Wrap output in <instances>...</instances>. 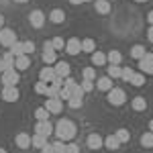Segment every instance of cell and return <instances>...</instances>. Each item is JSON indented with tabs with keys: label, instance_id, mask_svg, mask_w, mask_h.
<instances>
[{
	"label": "cell",
	"instance_id": "c3c4849f",
	"mask_svg": "<svg viewBox=\"0 0 153 153\" xmlns=\"http://www.w3.org/2000/svg\"><path fill=\"white\" fill-rule=\"evenodd\" d=\"M71 4H74V6H78V4H82V0H70Z\"/></svg>",
	"mask_w": 153,
	"mask_h": 153
},
{
	"label": "cell",
	"instance_id": "83f0119b",
	"mask_svg": "<svg viewBox=\"0 0 153 153\" xmlns=\"http://www.w3.org/2000/svg\"><path fill=\"white\" fill-rule=\"evenodd\" d=\"M129 84L135 86V88H141L143 84H145V74H141V71H139V74H133V78L129 80Z\"/></svg>",
	"mask_w": 153,
	"mask_h": 153
},
{
	"label": "cell",
	"instance_id": "277c9868",
	"mask_svg": "<svg viewBox=\"0 0 153 153\" xmlns=\"http://www.w3.org/2000/svg\"><path fill=\"white\" fill-rule=\"evenodd\" d=\"M139 71L145 74V76H153V53H145L141 59H139Z\"/></svg>",
	"mask_w": 153,
	"mask_h": 153
},
{
	"label": "cell",
	"instance_id": "f5cc1de1",
	"mask_svg": "<svg viewBox=\"0 0 153 153\" xmlns=\"http://www.w3.org/2000/svg\"><path fill=\"white\" fill-rule=\"evenodd\" d=\"M0 153H6V149H2V147H0Z\"/></svg>",
	"mask_w": 153,
	"mask_h": 153
},
{
	"label": "cell",
	"instance_id": "ffe728a7",
	"mask_svg": "<svg viewBox=\"0 0 153 153\" xmlns=\"http://www.w3.org/2000/svg\"><path fill=\"white\" fill-rule=\"evenodd\" d=\"M94 8L98 14H108L110 12V2L108 0H94Z\"/></svg>",
	"mask_w": 153,
	"mask_h": 153
},
{
	"label": "cell",
	"instance_id": "bcb514c9",
	"mask_svg": "<svg viewBox=\"0 0 153 153\" xmlns=\"http://www.w3.org/2000/svg\"><path fill=\"white\" fill-rule=\"evenodd\" d=\"M147 21H149V25H153V10L147 14Z\"/></svg>",
	"mask_w": 153,
	"mask_h": 153
},
{
	"label": "cell",
	"instance_id": "8d00e7d4",
	"mask_svg": "<svg viewBox=\"0 0 153 153\" xmlns=\"http://www.w3.org/2000/svg\"><path fill=\"white\" fill-rule=\"evenodd\" d=\"M23 51H25V55L35 53V43L33 41H23Z\"/></svg>",
	"mask_w": 153,
	"mask_h": 153
},
{
	"label": "cell",
	"instance_id": "8992f818",
	"mask_svg": "<svg viewBox=\"0 0 153 153\" xmlns=\"http://www.w3.org/2000/svg\"><path fill=\"white\" fill-rule=\"evenodd\" d=\"M65 53L68 55H78V53H82V39H78V37H71L65 41Z\"/></svg>",
	"mask_w": 153,
	"mask_h": 153
},
{
	"label": "cell",
	"instance_id": "2e32d148",
	"mask_svg": "<svg viewBox=\"0 0 153 153\" xmlns=\"http://www.w3.org/2000/svg\"><path fill=\"white\" fill-rule=\"evenodd\" d=\"M29 65H31V57L29 55H19V57H14V68L19 71H25V70H29Z\"/></svg>",
	"mask_w": 153,
	"mask_h": 153
},
{
	"label": "cell",
	"instance_id": "d6a6232c",
	"mask_svg": "<svg viewBox=\"0 0 153 153\" xmlns=\"http://www.w3.org/2000/svg\"><path fill=\"white\" fill-rule=\"evenodd\" d=\"M120 71H123L120 65H108V78L117 80V78H120Z\"/></svg>",
	"mask_w": 153,
	"mask_h": 153
},
{
	"label": "cell",
	"instance_id": "4fadbf2b",
	"mask_svg": "<svg viewBox=\"0 0 153 153\" xmlns=\"http://www.w3.org/2000/svg\"><path fill=\"white\" fill-rule=\"evenodd\" d=\"M53 70H55V74H57V78H68L70 76V63L68 61H55L53 63Z\"/></svg>",
	"mask_w": 153,
	"mask_h": 153
},
{
	"label": "cell",
	"instance_id": "d4e9b609",
	"mask_svg": "<svg viewBox=\"0 0 153 153\" xmlns=\"http://www.w3.org/2000/svg\"><path fill=\"white\" fill-rule=\"evenodd\" d=\"M145 53H147V49L143 47V45H133V47H131V57L137 59V61H139V59H141Z\"/></svg>",
	"mask_w": 153,
	"mask_h": 153
},
{
	"label": "cell",
	"instance_id": "d590c367",
	"mask_svg": "<svg viewBox=\"0 0 153 153\" xmlns=\"http://www.w3.org/2000/svg\"><path fill=\"white\" fill-rule=\"evenodd\" d=\"M80 88H82V92L86 94V92H92V90H94L96 86H94V82H92V80H82Z\"/></svg>",
	"mask_w": 153,
	"mask_h": 153
},
{
	"label": "cell",
	"instance_id": "1f68e13d",
	"mask_svg": "<svg viewBox=\"0 0 153 153\" xmlns=\"http://www.w3.org/2000/svg\"><path fill=\"white\" fill-rule=\"evenodd\" d=\"M114 135H117V139H118L120 143H127V141L131 139V133H129L127 129H118V131H114Z\"/></svg>",
	"mask_w": 153,
	"mask_h": 153
},
{
	"label": "cell",
	"instance_id": "4dcf8cb0",
	"mask_svg": "<svg viewBox=\"0 0 153 153\" xmlns=\"http://www.w3.org/2000/svg\"><path fill=\"white\" fill-rule=\"evenodd\" d=\"M8 51H10L14 57H19V55H23V41H16V43H12L10 47H8Z\"/></svg>",
	"mask_w": 153,
	"mask_h": 153
},
{
	"label": "cell",
	"instance_id": "9f6ffc18",
	"mask_svg": "<svg viewBox=\"0 0 153 153\" xmlns=\"http://www.w3.org/2000/svg\"><path fill=\"white\" fill-rule=\"evenodd\" d=\"M151 53H153V51H151Z\"/></svg>",
	"mask_w": 153,
	"mask_h": 153
},
{
	"label": "cell",
	"instance_id": "b9f144b4",
	"mask_svg": "<svg viewBox=\"0 0 153 153\" xmlns=\"http://www.w3.org/2000/svg\"><path fill=\"white\" fill-rule=\"evenodd\" d=\"M53 149H55V153H65V141H55L53 143Z\"/></svg>",
	"mask_w": 153,
	"mask_h": 153
},
{
	"label": "cell",
	"instance_id": "e0dca14e",
	"mask_svg": "<svg viewBox=\"0 0 153 153\" xmlns=\"http://www.w3.org/2000/svg\"><path fill=\"white\" fill-rule=\"evenodd\" d=\"M94 86L98 88V90H102V92H108V90L114 86V82H112V78L102 76V78H98V82H94Z\"/></svg>",
	"mask_w": 153,
	"mask_h": 153
},
{
	"label": "cell",
	"instance_id": "9c48e42d",
	"mask_svg": "<svg viewBox=\"0 0 153 153\" xmlns=\"http://www.w3.org/2000/svg\"><path fill=\"white\" fill-rule=\"evenodd\" d=\"M45 108H47L51 114H59V112L63 110V100H61V98H47Z\"/></svg>",
	"mask_w": 153,
	"mask_h": 153
},
{
	"label": "cell",
	"instance_id": "d6986e66",
	"mask_svg": "<svg viewBox=\"0 0 153 153\" xmlns=\"http://www.w3.org/2000/svg\"><path fill=\"white\" fill-rule=\"evenodd\" d=\"M49 21L55 25H61L63 21H65V12L61 10V8H53V10L49 12Z\"/></svg>",
	"mask_w": 153,
	"mask_h": 153
},
{
	"label": "cell",
	"instance_id": "74e56055",
	"mask_svg": "<svg viewBox=\"0 0 153 153\" xmlns=\"http://www.w3.org/2000/svg\"><path fill=\"white\" fill-rule=\"evenodd\" d=\"M47 88H49L47 82H41V80H39V82L35 84V92L37 94H47Z\"/></svg>",
	"mask_w": 153,
	"mask_h": 153
},
{
	"label": "cell",
	"instance_id": "f35d334b",
	"mask_svg": "<svg viewBox=\"0 0 153 153\" xmlns=\"http://www.w3.org/2000/svg\"><path fill=\"white\" fill-rule=\"evenodd\" d=\"M51 45H53V49H55V51H57V49H63V47H65V41H63L61 37H53V39H51Z\"/></svg>",
	"mask_w": 153,
	"mask_h": 153
},
{
	"label": "cell",
	"instance_id": "7bdbcfd3",
	"mask_svg": "<svg viewBox=\"0 0 153 153\" xmlns=\"http://www.w3.org/2000/svg\"><path fill=\"white\" fill-rule=\"evenodd\" d=\"M70 96H71V92L65 88V86H61V90H59V98H61V100H68Z\"/></svg>",
	"mask_w": 153,
	"mask_h": 153
},
{
	"label": "cell",
	"instance_id": "7dc6e473",
	"mask_svg": "<svg viewBox=\"0 0 153 153\" xmlns=\"http://www.w3.org/2000/svg\"><path fill=\"white\" fill-rule=\"evenodd\" d=\"M4 70H6V68H4V61H2V55H0V74H2Z\"/></svg>",
	"mask_w": 153,
	"mask_h": 153
},
{
	"label": "cell",
	"instance_id": "484cf974",
	"mask_svg": "<svg viewBox=\"0 0 153 153\" xmlns=\"http://www.w3.org/2000/svg\"><path fill=\"white\" fill-rule=\"evenodd\" d=\"M108 61H106V55L102 51H94L92 53V65H106Z\"/></svg>",
	"mask_w": 153,
	"mask_h": 153
},
{
	"label": "cell",
	"instance_id": "f1b7e54d",
	"mask_svg": "<svg viewBox=\"0 0 153 153\" xmlns=\"http://www.w3.org/2000/svg\"><path fill=\"white\" fill-rule=\"evenodd\" d=\"M82 104H84V96H70L68 98V106L70 108H82Z\"/></svg>",
	"mask_w": 153,
	"mask_h": 153
},
{
	"label": "cell",
	"instance_id": "52a82bcc",
	"mask_svg": "<svg viewBox=\"0 0 153 153\" xmlns=\"http://www.w3.org/2000/svg\"><path fill=\"white\" fill-rule=\"evenodd\" d=\"M43 61H45V65H53L57 61V55H55V49L51 45V41H45V45H43Z\"/></svg>",
	"mask_w": 153,
	"mask_h": 153
},
{
	"label": "cell",
	"instance_id": "e575fe53",
	"mask_svg": "<svg viewBox=\"0 0 153 153\" xmlns=\"http://www.w3.org/2000/svg\"><path fill=\"white\" fill-rule=\"evenodd\" d=\"M82 76H84V80H92V82H94L96 80V70L94 68H84Z\"/></svg>",
	"mask_w": 153,
	"mask_h": 153
},
{
	"label": "cell",
	"instance_id": "ba28073f",
	"mask_svg": "<svg viewBox=\"0 0 153 153\" xmlns=\"http://www.w3.org/2000/svg\"><path fill=\"white\" fill-rule=\"evenodd\" d=\"M19 98H21V92H19L16 86H4V90H2V100H6V102H16Z\"/></svg>",
	"mask_w": 153,
	"mask_h": 153
},
{
	"label": "cell",
	"instance_id": "836d02e7",
	"mask_svg": "<svg viewBox=\"0 0 153 153\" xmlns=\"http://www.w3.org/2000/svg\"><path fill=\"white\" fill-rule=\"evenodd\" d=\"M2 61H4V68H14V55H12L10 51H6L2 55Z\"/></svg>",
	"mask_w": 153,
	"mask_h": 153
},
{
	"label": "cell",
	"instance_id": "ac0fdd59",
	"mask_svg": "<svg viewBox=\"0 0 153 153\" xmlns=\"http://www.w3.org/2000/svg\"><path fill=\"white\" fill-rule=\"evenodd\" d=\"M131 106H133V110L143 112V110H147V98H145V96H135L133 102H131Z\"/></svg>",
	"mask_w": 153,
	"mask_h": 153
},
{
	"label": "cell",
	"instance_id": "816d5d0a",
	"mask_svg": "<svg viewBox=\"0 0 153 153\" xmlns=\"http://www.w3.org/2000/svg\"><path fill=\"white\" fill-rule=\"evenodd\" d=\"M16 2H21V4H25V2H27V0H16Z\"/></svg>",
	"mask_w": 153,
	"mask_h": 153
},
{
	"label": "cell",
	"instance_id": "7c38bea8",
	"mask_svg": "<svg viewBox=\"0 0 153 153\" xmlns=\"http://www.w3.org/2000/svg\"><path fill=\"white\" fill-rule=\"evenodd\" d=\"M29 23L33 25L35 29H41L43 25H45V14L41 10H33L31 14H29Z\"/></svg>",
	"mask_w": 153,
	"mask_h": 153
},
{
	"label": "cell",
	"instance_id": "5bb4252c",
	"mask_svg": "<svg viewBox=\"0 0 153 153\" xmlns=\"http://www.w3.org/2000/svg\"><path fill=\"white\" fill-rule=\"evenodd\" d=\"M86 143H88L90 149H100V147H104V139H102L98 133H90L88 139H86Z\"/></svg>",
	"mask_w": 153,
	"mask_h": 153
},
{
	"label": "cell",
	"instance_id": "ee69618b",
	"mask_svg": "<svg viewBox=\"0 0 153 153\" xmlns=\"http://www.w3.org/2000/svg\"><path fill=\"white\" fill-rule=\"evenodd\" d=\"M41 153H55V149H53V143H45L43 147H41Z\"/></svg>",
	"mask_w": 153,
	"mask_h": 153
},
{
	"label": "cell",
	"instance_id": "681fc988",
	"mask_svg": "<svg viewBox=\"0 0 153 153\" xmlns=\"http://www.w3.org/2000/svg\"><path fill=\"white\" fill-rule=\"evenodd\" d=\"M2 27H4V16L0 14V29H2Z\"/></svg>",
	"mask_w": 153,
	"mask_h": 153
},
{
	"label": "cell",
	"instance_id": "603a6c76",
	"mask_svg": "<svg viewBox=\"0 0 153 153\" xmlns=\"http://www.w3.org/2000/svg\"><path fill=\"white\" fill-rule=\"evenodd\" d=\"M82 51L92 55V53L96 51V41H94V39H90V37H88V39H82Z\"/></svg>",
	"mask_w": 153,
	"mask_h": 153
},
{
	"label": "cell",
	"instance_id": "db71d44e",
	"mask_svg": "<svg viewBox=\"0 0 153 153\" xmlns=\"http://www.w3.org/2000/svg\"><path fill=\"white\" fill-rule=\"evenodd\" d=\"M135 2H147V0H135Z\"/></svg>",
	"mask_w": 153,
	"mask_h": 153
},
{
	"label": "cell",
	"instance_id": "6da1fadb",
	"mask_svg": "<svg viewBox=\"0 0 153 153\" xmlns=\"http://www.w3.org/2000/svg\"><path fill=\"white\" fill-rule=\"evenodd\" d=\"M53 131H55V135H57V139H61V141H71L74 137H76V125L71 123L70 118H61V120H57V125L53 127Z\"/></svg>",
	"mask_w": 153,
	"mask_h": 153
},
{
	"label": "cell",
	"instance_id": "9a60e30c",
	"mask_svg": "<svg viewBox=\"0 0 153 153\" xmlns=\"http://www.w3.org/2000/svg\"><path fill=\"white\" fill-rule=\"evenodd\" d=\"M14 143H16L19 149H29V147H31V135H29V133H19V135L14 137Z\"/></svg>",
	"mask_w": 153,
	"mask_h": 153
},
{
	"label": "cell",
	"instance_id": "30bf717a",
	"mask_svg": "<svg viewBox=\"0 0 153 153\" xmlns=\"http://www.w3.org/2000/svg\"><path fill=\"white\" fill-rule=\"evenodd\" d=\"M35 133H39V135H43V137H47V139H49V135L53 133V125H51L49 120H37Z\"/></svg>",
	"mask_w": 153,
	"mask_h": 153
},
{
	"label": "cell",
	"instance_id": "60d3db41",
	"mask_svg": "<svg viewBox=\"0 0 153 153\" xmlns=\"http://www.w3.org/2000/svg\"><path fill=\"white\" fill-rule=\"evenodd\" d=\"M65 153H80V145H76V143H65Z\"/></svg>",
	"mask_w": 153,
	"mask_h": 153
},
{
	"label": "cell",
	"instance_id": "7402d4cb",
	"mask_svg": "<svg viewBox=\"0 0 153 153\" xmlns=\"http://www.w3.org/2000/svg\"><path fill=\"white\" fill-rule=\"evenodd\" d=\"M104 147L110 149V151H117L118 147H120V141L117 139V135H108V137L104 139Z\"/></svg>",
	"mask_w": 153,
	"mask_h": 153
},
{
	"label": "cell",
	"instance_id": "7a4b0ae2",
	"mask_svg": "<svg viewBox=\"0 0 153 153\" xmlns=\"http://www.w3.org/2000/svg\"><path fill=\"white\" fill-rule=\"evenodd\" d=\"M0 82L4 84V86H16V84L21 82V71L16 70V68H6L0 74Z\"/></svg>",
	"mask_w": 153,
	"mask_h": 153
},
{
	"label": "cell",
	"instance_id": "11a10c76",
	"mask_svg": "<svg viewBox=\"0 0 153 153\" xmlns=\"http://www.w3.org/2000/svg\"><path fill=\"white\" fill-rule=\"evenodd\" d=\"M82 2H90V0H82Z\"/></svg>",
	"mask_w": 153,
	"mask_h": 153
},
{
	"label": "cell",
	"instance_id": "f6af8a7d",
	"mask_svg": "<svg viewBox=\"0 0 153 153\" xmlns=\"http://www.w3.org/2000/svg\"><path fill=\"white\" fill-rule=\"evenodd\" d=\"M147 39H149V41L153 43V25L149 27V31H147Z\"/></svg>",
	"mask_w": 153,
	"mask_h": 153
},
{
	"label": "cell",
	"instance_id": "8fae6325",
	"mask_svg": "<svg viewBox=\"0 0 153 153\" xmlns=\"http://www.w3.org/2000/svg\"><path fill=\"white\" fill-rule=\"evenodd\" d=\"M55 78H57V74H55V70H53V65H45L43 70L39 71V80H41V82L49 84V82H53Z\"/></svg>",
	"mask_w": 153,
	"mask_h": 153
},
{
	"label": "cell",
	"instance_id": "f907efd6",
	"mask_svg": "<svg viewBox=\"0 0 153 153\" xmlns=\"http://www.w3.org/2000/svg\"><path fill=\"white\" fill-rule=\"evenodd\" d=\"M149 131H151V133H153V118H151V120H149Z\"/></svg>",
	"mask_w": 153,
	"mask_h": 153
},
{
	"label": "cell",
	"instance_id": "3957f363",
	"mask_svg": "<svg viewBox=\"0 0 153 153\" xmlns=\"http://www.w3.org/2000/svg\"><path fill=\"white\" fill-rule=\"evenodd\" d=\"M127 102V94H125V90L123 88H110L108 90V104H112V106H120V104H125Z\"/></svg>",
	"mask_w": 153,
	"mask_h": 153
},
{
	"label": "cell",
	"instance_id": "f546056e",
	"mask_svg": "<svg viewBox=\"0 0 153 153\" xmlns=\"http://www.w3.org/2000/svg\"><path fill=\"white\" fill-rule=\"evenodd\" d=\"M49 114H51V112H49L45 106H39V108L35 110V118L37 120H49Z\"/></svg>",
	"mask_w": 153,
	"mask_h": 153
},
{
	"label": "cell",
	"instance_id": "4316f807",
	"mask_svg": "<svg viewBox=\"0 0 153 153\" xmlns=\"http://www.w3.org/2000/svg\"><path fill=\"white\" fill-rule=\"evenodd\" d=\"M141 145L145 149H153V133L151 131H147V133L141 135Z\"/></svg>",
	"mask_w": 153,
	"mask_h": 153
},
{
	"label": "cell",
	"instance_id": "5b68a950",
	"mask_svg": "<svg viewBox=\"0 0 153 153\" xmlns=\"http://www.w3.org/2000/svg\"><path fill=\"white\" fill-rule=\"evenodd\" d=\"M12 43H16V33L12 29H8V27H2L0 29V45L10 47Z\"/></svg>",
	"mask_w": 153,
	"mask_h": 153
},
{
	"label": "cell",
	"instance_id": "ab89813d",
	"mask_svg": "<svg viewBox=\"0 0 153 153\" xmlns=\"http://www.w3.org/2000/svg\"><path fill=\"white\" fill-rule=\"evenodd\" d=\"M133 74H135V71L131 70V68H123V71H120V80H125V82H129L131 78H133Z\"/></svg>",
	"mask_w": 153,
	"mask_h": 153
},
{
	"label": "cell",
	"instance_id": "44dd1931",
	"mask_svg": "<svg viewBox=\"0 0 153 153\" xmlns=\"http://www.w3.org/2000/svg\"><path fill=\"white\" fill-rule=\"evenodd\" d=\"M106 61H108L110 65H120V61H123V53L117 51V49H112V51L106 55Z\"/></svg>",
	"mask_w": 153,
	"mask_h": 153
},
{
	"label": "cell",
	"instance_id": "cb8c5ba5",
	"mask_svg": "<svg viewBox=\"0 0 153 153\" xmlns=\"http://www.w3.org/2000/svg\"><path fill=\"white\" fill-rule=\"evenodd\" d=\"M45 143H47V137H43V135H39V133H33V137H31V145H33V147L41 149Z\"/></svg>",
	"mask_w": 153,
	"mask_h": 153
}]
</instances>
